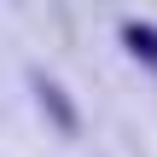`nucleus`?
<instances>
[{"label":"nucleus","mask_w":157,"mask_h":157,"mask_svg":"<svg viewBox=\"0 0 157 157\" xmlns=\"http://www.w3.org/2000/svg\"><path fill=\"white\" fill-rule=\"evenodd\" d=\"M29 87L41 93V111H47V117L58 122V134H76V128H82V117H76L70 93H64V87H58V82L47 76V70H29Z\"/></svg>","instance_id":"1"},{"label":"nucleus","mask_w":157,"mask_h":157,"mask_svg":"<svg viewBox=\"0 0 157 157\" xmlns=\"http://www.w3.org/2000/svg\"><path fill=\"white\" fill-rule=\"evenodd\" d=\"M122 47H134V58L157 64V29L151 23H122Z\"/></svg>","instance_id":"2"}]
</instances>
